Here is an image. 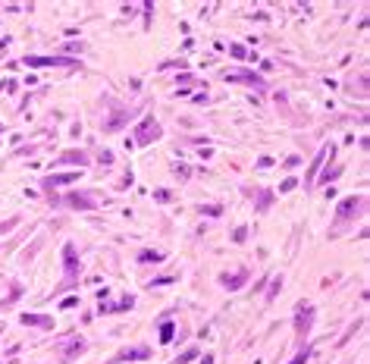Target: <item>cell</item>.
Returning <instances> with one entry per match:
<instances>
[{
  "instance_id": "1",
  "label": "cell",
  "mask_w": 370,
  "mask_h": 364,
  "mask_svg": "<svg viewBox=\"0 0 370 364\" xmlns=\"http://www.w3.org/2000/svg\"><path fill=\"white\" fill-rule=\"evenodd\" d=\"M292 364H304V355H301V358H298V361H292Z\"/></svg>"
}]
</instances>
